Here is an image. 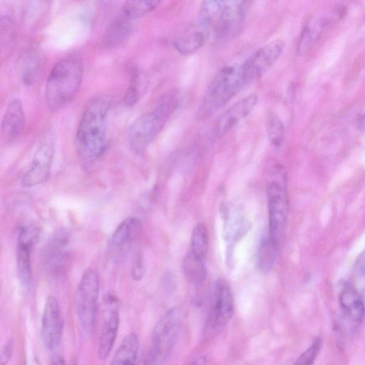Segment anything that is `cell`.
<instances>
[{
    "mask_svg": "<svg viewBox=\"0 0 365 365\" xmlns=\"http://www.w3.org/2000/svg\"><path fill=\"white\" fill-rule=\"evenodd\" d=\"M108 100L103 96L92 98L79 121L75 144L81 161L91 164L98 160L107 147Z\"/></svg>",
    "mask_w": 365,
    "mask_h": 365,
    "instance_id": "6da1fadb",
    "label": "cell"
},
{
    "mask_svg": "<svg viewBox=\"0 0 365 365\" xmlns=\"http://www.w3.org/2000/svg\"><path fill=\"white\" fill-rule=\"evenodd\" d=\"M83 75V59L77 51L68 53L56 63L45 86V99L50 111L58 110L73 100L81 86Z\"/></svg>",
    "mask_w": 365,
    "mask_h": 365,
    "instance_id": "7a4b0ae2",
    "label": "cell"
},
{
    "mask_svg": "<svg viewBox=\"0 0 365 365\" xmlns=\"http://www.w3.org/2000/svg\"><path fill=\"white\" fill-rule=\"evenodd\" d=\"M249 2L242 1H202L198 13V24L217 38L227 40L242 30Z\"/></svg>",
    "mask_w": 365,
    "mask_h": 365,
    "instance_id": "3957f363",
    "label": "cell"
},
{
    "mask_svg": "<svg viewBox=\"0 0 365 365\" xmlns=\"http://www.w3.org/2000/svg\"><path fill=\"white\" fill-rule=\"evenodd\" d=\"M177 103L175 94H167L159 100L153 110L133 121L128 131V142L133 151L139 153L148 148L177 108Z\"/></svg>",
    "mask_w": 365,
    "mask_h": 365,
    "instance_id": "277c9868",
    "label": "cell"
},
{
    "mask_svg": "<svg viewBox=\"0 0 365 365\" xmlns=\"http://www.w3.org/2000/svg\"><path fill=\"white\" fill-rule=\"evenodd\" d=\"M245 86L240 65L222 68L208 85L197 113L204 120L223 108Z\"/></svg>",
    "mask_w": 365,
    "mask_h": 365,
    "instance_id": "5b68a950",
    "label": "cell"
},
{
    "mask_svg": "<svg viewBox=\"0 0 365 365\" xmlns=\"http://www.w3.org/2000/svg\"><path fill=\"white\" fill-rule=\"evenodd\" d=\"M267 195L269 212L268 235L279 247L289 211L287 174L282 165H274L271 168L267 182Z\"/></svg>",
    "mask_w": 365,
    "mask_h": 365,
    "instance_id": "8992f818",
    "label": "cell"
},
{
    "mask_svg": "<svg viewBox=\"0 0 365 365\" xmlns=\"http://www.w3.org/2000/svg\"><path fill=\"white\" fill-rule=\"evenodd\" d=\"M100 282L97 273L84 271L74 295V309L83 330L91 333L95 328L98 315Z\"/></svg>",
    "mask_w": 365,
    "mask_h": 365,
    "instance_id": "52a82bcc",
    "label": "cell"
},
{
    "mask_svg": "<svg viewBox=\"0 0 365 365\" xmlns=\"http://www.w3.org/2000/svg\"><path fill=\"white\" fill-rule=\"evenodd\" d=\"M181 322L180 309L173 307L157 322L152 334L150 365H162L168 360L177 341Z\"/></svg>",
    "mask_w": 365,
    "mask_h": 365,
    "instance_id": "ba28073f",
    "label": "cell"
},
{
    "mask_svg": "<svg viewBox=\"0 0 365 365\" xmlns=\"http://www.w3.org/2000/svg\"><path fill=\"white\" fill-rule=\"evenodd\" d=\"M234 302L229 284L219 279L215 284L214 298L204 328V336L217 335L232 317Z\"/></svg>",
    "mask_w": 365,
    "mask_h": 365,
    "instance_id": "9c48e42d",
    "label": "cell"
},
{
    "mask_svg": "<svg viewBox=\"0 0 365 365\" xmlns=\"http://www.w3.org/2000/svg\"><path fill=\"white\" fill-rule=\"evenodd\" d=\"M285 46L282 39H274L262 46L240 66L245 86L259 79L276 63Z\"/></svg>",
    "mask_w": 365,
    "mask_h": 365,
    "instance_id": "30bf717a",
    "label": "cell"
},
{
    "mask_svg": "<svg viewBox=\"0 0 365 365\" xmlns=\"http://www.w3.org/2000/svg\"><path fill=\"white\" fill-rule=\"evenodd\" d=\"M38 236V228L32 225L21 227L18 234L16 269L20 282L26 289H29L33 282L31 253Z\"/></svg>",
    "mask_w": 365,
    "mask_h": 365,
    "instance_id": "8fae6325",
    "label": "cell"
},
{
    "mask_svg": "<svg viewBox=\"0 0 365 365\" xmlns=\"http://www.w3.org/2000/svg\"><path fill=\"white\" fill-rule=\"evenodd\" d=\"M220 215L223 221L222 237L227 242V263L228 266H231L235 245L249 232L251 223L240 211H234L232 214L227 203H221Z\"/></svg>",
    "mask_w": 365,
    "mask_h": 365,
    "instance_id": "7c38bea8",
    "label": "cell"
},
{
    "mask_svg": "<svg viewBox=\"0 0 365 365\" xmlns=\"http://www.w3.org/2000/svg\"><path fill=\"white\" fill-rule=\"evenodd\" d=\"M119 301L113 294H108L103 299V324L99 339L98 354L106 359L110 353L119 328Z\"/></svg>",
    "mask_w": 365,
    "mask_h": 365,
    "instance_id": "4fadbf2b",
    "label": "cell"
},
{
    "mask_svg": "<svg viewBox=\"0 0 365 365\" xmlns=\"http://www.w3.org/2000/svg\"><path fill=\"white\" fill-rule=\"evenodd\" d=\"M63 329V319L58 300L53 296L47 297L41 321V339L44 346L53 351L59 346Z\"/></svg>",
    "mask_w": 365,
    "mask_h": 365,
    "instance_id": "5bb4252c",
    "label": "cell"
},
{
    "mask_svg": "<svg viewBox=\"0 0 365 365\" xmlns=\"http://www.w3.org/2000/svg\"><path fill=\"white\" fill-rule=\"evenodd\" d=\"M43 255L46 267L50 273L64 274L71 264L68 233L63 230L56 232L46 244Z\"/></svg>",
    "mask_w": 365,
    "mask_h": 365,
    "instance_id": "9a60e30c",
    "label": "cell"
},
{
    "mask_svg": "<svg viewBox=\"0 0 365 365\" xmlns=\"http://www.w3.org/2000/svg\"><path fill=\"white\" fill-rule=\"evenodd\" d=\"M54 155V147L51 143L41 145L34 153L29 167L21 178V185L31 187L40 185L49 177Z\"/></svg>",
    "mask_w": 365,
    "mask_h": 365,
    "instance_id": "2e32d148",
    "label": "cell"
},
{
    "mask_svg": "<svg viewBox=\"0 0 365 365\" xmlns=\"http://www.w3.org/2000/svg\"><path fill=\"white\" fill-rule=\"evenodd\" d=\"M257 102L258 96L252 93L232 104L215 122V134L220 137L229 132L252 113Z\"/></svg>",
    "mask_w": 365,
    "mask_h": 365,
    "instance_id": "e0dca14e",
    "label": "cell"
},
{
    "mask_svg": "<svg viewBox=\"0 0 365 365\" xmlns=\"http://www.w3.org/2000/svg\"><path fill=\"white\" fill-rule=\"evenodd\" d=\"M43 64L42 57L36 48L26 49L17 61V73L22 83L33 85L41 73Z\"/></svg>",
    "mask_w": 365,
    "mask_h": 365,
    "instance_id": "ac0fdd59",
    "label": "cell"
},
{
    "mask_svg": "<svg viewBox=\"0 0 365 365\" xmlns=\"http://www.w3.org/2000/svg\"><path fill=\"white\" fill-rule=\"evenodd\" d=\"M26 123L22 103L18 98L12 100L7 106L1 123V133L5 138L12 140L19 137Z\"/></svg>",
    "mask_w": 365,
    "mask_h": 365,
    "instance_id": "d6986e66",
    "label": "cell"
},
{
    "mask_svg": "<svg viewBox=\"0 0 365 365\" xmlns=\"http://www.w3.org/2000/svg\"><path fill=\"white\" fill-rule=\"evenodd\" d=\"M143 224L137 217H129L121 222L114 230L110 246L112 250H123L129 247L140 237Z\"/></svg>",
    "mask_w": 365,
    "mask_h": 365,
    "instance_id": "ffe728a7",
    "label": "cell"
},
{
    "mask_svg": "<svg viewBox=\"0 0 365 365\" xmlns=\"http://www.w3.org/2000/svg\"><path fill=\"white\" fill-rule=\"evenodd\" d=\"M339 302L346 317L355 324H360L365 314V304L359 292L346 284L339 294Z\"/></svg>",
    "mask_w": 365,
    "mask_h": 365,
    "instance_id": "44dd1931",
    "label": "cell"
},
{
    "mask_svg": "<svg viewBox=\"0 0 365 365\" xmlns=\"http://www.w3.org/2000/svg\"><path fill=\"white\" fill-rule=\"evenodd\" d=\"M210 31L197 25V27L190 29L173 41L175 50L183 56L190 55L202 47L210 36Z\"/></svg>",
    "mask_w": 365,
    "mask_h": 365,
    "instance_id": "7402d4cb",
    "label": "cell"
},
{
    "mask_svg": "<svg viewBox=\"0 0 365 365\" xmlns=\"http://www.w3.org/2000/svg\"><path fill=\"white\" fill-rule=\"evenodd\" d=\"M139 349L138 336L130 332L122 340L109 365H135Z\"/></svg>",
    "mask_w": 365,
    "mask_h": 365,
    "instance_id": "603a6c76",
    "label": "cell"
},
{
    "mask_svg": "<svg viewBox=\"0 0 365 365\" xmlns=\"http://www.w3.org/2000/svg\"><path fill=\"white\" fill-rule=\"evenodd\" d=\"M131 29V20L122 14L109 24L105 34V43L109 47L122 44L130 35Z\"/></svg>",
    "mask_w": 365,
    "mask_h": 365,
    "instance_id": "cb8c5ba5",
    "label": "cell"
},
{
    "mask_svg": "<svg viewBox=\"0 0 365 365\" xmlns=\"http://www.w3.org/2000/svg\"><path fill=\"white\" fill-rule=\"evenodd\" d=\"M185 275L192 283L201 284L207 277V268L205 259H202L190 251L185 257L182 262Z\"/></svg>",
    "mask_w": 365,
    "mask_h": 365,
    "instance_id": "d4e9b609",
    "label": "cell"
},
{
    "mask_svg": "<svg viewBox=\"0 0 365 365\" xmlns=\"http://www.w3.org/2000/svg\"><path fill=\"white\" fill-rule=\"evenodd\" d=\"M279 246L267 235L259 242L257 254V267L264 272H269L274 266Z\"/></svg>",
    "mask_w": 365,
    "mask_h": 365,
    "instance_id": "484cf974",
    "label": "cell"
},
{
    "mask_svg": "<svg viewBox=\"0 0 365 365\" xmlns=\"http://www.w3.org/2000/svg\"><path fill=\"white\" fill-rule=\"evenodd\" d=\"M323 21L319 18L310 20L303 29L298 46L299 53H305L312 45L317 41L323 28Z\"/></svg>",
    "mask_w": 365,
    "mask_h": 365,
    "instance_id": "4316f807",
    "label": "cell"
},
{
    "mask_svg": "<svg viewBox=\"0 0 365 365\" xmlns=\"http://www.w3.org/2000/svg\"><path fill=\"white\" fill-rule=\"evenodd\" d=\"M266 130L269 143L274 148H279L284 139V127L281 118L273 111L267 113Z\"/></svg>",
    "mask_w": 365,
    "mask_h": 365,
    "instance_id": "83f0119b",
    "label": "cell"
},
{
    "mask_svg": "<svg viewBox=\"0 0 365 365\" xmlns=\"http://www.w3.org/2000/svg\"><path fill=\"white\" fill-rule=\"evenodd\" d=\"M160 1H128L123 6L122 14L133 21L155 10Z\"/></svg>",
    "mask_w": 365,
    "mask_h": 365,
    "instance_id": "f1b7e54d",
    "label": "cell"
},
{
    "mask_svg": "<svg viewBox=\"0 0 365 365\" xmlns=\"http://www.w3.org/2000/svg\"><path fill=\"white\" fill-rule=\"evenodd\" d=\"M190 247L192 254L205 260L208 248V232L204 224L198 223L193 228Z\"/></svg>",
    "mask_w": 365,
    "mask_h": 365,
    "instance_id": "f546056e",
    "label": "cell"
},
{
    "mask_svg": "<svg viewBox=\"0 0 365 365\" xmlns=\"http://www.w3.org/2000/svg\"><path fill=\"white\" fill-rule=\"evenodd\" d=\"M322 348V340L315 338L310 346L299 356L293 365H313Z\"/></svg>",
    "mask_w": 365,
    "mask_h": 365,
    "instance_id": "4dcf8cb0",
    "label": "cell"
},
{
    "mask_svg": "<svg viewBox=\"0 0 365 365\" xmlns=\"http://www.w3.org/2000/svg\"><path fill=\"white\" fill-rule=\"evenodd\" d=\"M138 82V72L135 71L131 75L130 84L124 97L125 103L128 106H132L138 101L139 97Z\"/></svg>",
    "mask_w": 365,
    "mask_h": 365,
    "instance_id": "1f68e13d",
    "label": "cell"
},
{
    "mask_svg": "<svg viewBox=\"0 0 365 365\" xmlns=\"http://www.w3.org/2000/svg\"><path fill=\"white\" fill-rule=\"evenodd\" d=\"M13 351V341L11 339L9 340L4 346L1 354V365H6L9 361Z\"/></svg>",
    "mask_w": 365,
    "mask_h": 365,
    "instance_id": "d6a6232c",
    "label": "cell"
},
{
    "mask_svg": "<svg viewBox=\"0 0 365 365\" xmlns=\"http://www.w3.org/2000/svg\"><path fill=\"white\" fill-rule=\"evenodd\" d=\"M144 273V267L143 264L142 259L140 256H138L135 260V264H134L133 269V277L135 280L140 279Z\"/></svg>",
    "mask_w": 365,
    "mask_h": 365,
    "instance_id": "836d02e7",
    "label": "cell"
},
{
    "mask_svg": "<svg viewBox=\"0 0 365 365\" xmlns=\"http://www.w3.org/2000/svg\"><path fill=\"white\" fill-rule=\"evenodd\" d=\"M354 269L359 275L365 274V250L356 258L354 263Z\"/></svg>",
    "mask_w": 365,
    "mask_h": 365,
    "instance_id": "e575fe53",
    "label": "cell"
},
{
    "mask_svg": "<svg viewBox=\"0 0 365 365\" xmlns=\"http://www.w3.org/2000/svg\"><path fill=\"white\" fill-rule=\"evenodd\" d=\"M206 358L204 356H200L192 361L188 365H206Z\"/></svg>",
    "mask_w": 365,
    "mask_h": 365,
    "instance_id": "d590c367",
    "label": "cell"
},
{
    "mask_svg": "<svg viewBox=\"0 0 365 365\" xmlns=\"http://www.w3.org/2000/svg\"><path fill=\"white\" fill-rule=\"evenodd\" d=\"M24 365H41V363L39 361V360L36 358V357H34L32 359H29Z\"/></svg>",
    "mask_w": 365,
    "mask_h": 365,
    "instance_id": "8d00e7d4",
    "label": "cell"
},
{
    "mask_svg": "<svg viewBox=\"0 0 365 365\" xmlns=\"http://www.w3.org/2000/svg\"><path fill=\"white\" fill-rule=\"evenodd\" d=\"M53 365H66L63 359L61 356H56L53 362Z\"/></svg>",
    "mask_w": 365,
    "mask_h": 365,
    "instance_id": "74e56055",
    "label": "cell"
},
{
    "mask_svg": "<svg viewBox=\"0 0 365 365\" xmlns=\"http://www.w3.org/2000/svg\"><path fill=\"white\" fill-rule=\"evenodd\" d=\"M359 126L362 130L365 131V113L360 120Z\"/></svg>",
    "mask_w": 365,
    "mask_h": 365,
    "instance_id": "f35d334b",
    "label": "cell"
},
{
    "mask_svg": "<svg viewBox=\"0 0 365 365\" xmlns=\"http://www.w3.org/2000/svg\"><path fill=\"white\" fill-rule=\"evenodd\" d=\"M362 299H363V301L364 302V304H365V282L364 283L362 287H361V292H359Z\"/></svg>",
    "mask_w": 365,
    "mask_h": 365,
    "instance_id": "ab89813d",
    "label": "cell"
},
{
    "mask_svg": "<svg viewBox=\"0 0 365 365\" xmlns=\"http://www.w3.org/2000/svg\"><path fill=\"white\" fill-rule=\"evenodd\" d=\"M75 365H80V364H75Z\"/></svg>",
    "mask_w": 365,
    "mask_h": 365,
    "instance_id": "60d3db41",
    "label": "cell"
}]
</instances>
